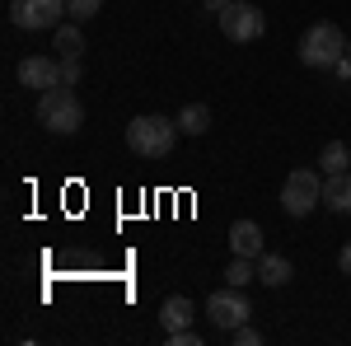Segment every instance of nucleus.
Here are the masks:
<instances>
[{"label": "nucleus", "instance_id": "f257e3e1", "mask_svg": "<svg viewBox=\"0 0 351 346\" xmlns=\"http://www.w3.org/2000/svg\"><path fill=\"white\" fill-rule=\"evenodd\" d=\"M178 117H160V112H145L127 122V150L141 160H169V150L178 145Z\"/></svg>", "mask_w": 351, "mask_h": 346}, {"label": "nucleus", "instance_id": "f03ea898", "mask_svg": "<svg viewBox=\"0 0 351 346\" xmlns=\"http://www.w3.org/2000/svg\"><path fill=\"white\" fill-rule=\"evenodd\" d=\"M33 117H38V127H47L52 136H75L84 127V103L75 99V89L56 84V89H43L38 94Z\"/></svg>", "mask_w": 351, "mask_h": 346}, {"label": "nucleus", "instance_id": "7ed1b4c3", "mask_svg": "<svg viewBox=\"0 0 351 346\" xmlns=\"http://www.w3.org/2000/svg\"><path fill=\"white\" fill-rule=\"evenodd\" d=\"M300 61L309 66V71H332L342 56H347V33L332 24V19H319V24L304 28V38H300Z\"/></svg>", "mask_w": 351, "mask_h": 346}, {"label": "nucleus", "instance_id": "20e7f679", "mask_svg": "<svg viewBox=\"0 0 351 346\" xmlns=\"http://www.w3.org/2000/svg\"><path fill=\"white\" fill-rule=\"evenodd\" d=\"M314 206H324V169H295L281 183V211L304 220Z\"/></svg>", "mask_w": 351, "mask_h": 346}, {"label": "nucleus", "instance_id": "39448f33", "mask_svg": "<svg viewBox=\"0 0 351 346\" xmlns=\"http://www.w3.org/2000/svg\"><path fill=\"white\" fill-rule=\"evenodd\" d=\"M216 19H220V33H225L230 42H258V38L267 33V14H263L253 0H234V5H225Z\"/></svg>", "mask_w": 351, "mask_h": 346}, {"label": "nucleus", "instance_id": "423d86ee", "mask_svg": "<svg viewBox=\"0 0 351 346\" xmlns=\"http://www.w3.org/2000/svg\"><path fill=\"white\" fill-rule=\"evenodd\" d=\"M206 319L216 323V332H234V328H243V323L253 319V304H248V295L239 291V286H225V291H211V299H206Z\"/></svg>", "mask_w": 351, "mask_h": 346}, {"label": "nucleus", "instance_id": "0eeeda50", "mask_svg": "<svg viewBox=\"0 0 351 346\" xmlns=\"http://www.w3.org/2000/svg\"><path fill=\"white\" fill-rule=\"evenodd\" d=\"M66 14V0H14L10 5V19L14 28H28V33H43V28H56Z\"/></svg>", "mask_w": 351, "mask_h": 346}, {"label": "nucleus", "instance_id": "6e6552de", "mask_svg": "<svg viewBox=\"0 0 351 346\" xmlns=\"http://www.w3.org/2000/svg\"><path fill=\"white\" fill-rule=\"evenodd\" d=\"M19 84L24 89H38V94L43 89H56L61 84V61L56 56H24L19 61Z\"/></svg>", "mask_w": 351, "mask_h": 346}, {"label": "nucleus", "instance_id": "1a4fd4ad", "mask_svg": "<svg viewBox=\"0 0 351 346\" xmlns=\"http://www.w3.org/2000/svg\"><path fill=\"white\" fill-rule=\"evenodd\" d=\"M230 248H234L239 258H263L267 248H263V230H258V220H234V225H230Z\"/></svg>", "mask_w": 351, "mask_h": 346}, {"label": "nucleus", "instance_id": "9d476101", "mask_svg": "<svg viewBox=\"0 0 351 346\" xmlns=\"http://www.w3.org/2000/svg\"><path fill=\"white\" fill-rule=\"evenodd\" d=\"M324 206L332 215H351V173H324Z\"/></svg>", "mask_w": 351, "mask_h": 346}, {"label": "nucleus", "instance_id": "9b49d317", "mask_svg": "<svg viewBox=\"0 0 351 346\" xmlns=\"http://www.w3.org/2000/svg\"><path fill=\"white\" fill-rule=\"evenodd\" d=\"M291 276H295L291 258H281V253H263V258H258V281H263V286L276 291V286H286Z\"/></svg>", "mask_w": 351, "mask_h": 346}, {"label": "nucleus", "instance_id": "f8f14e48", "mask_svg": "<svg viewBox=\"0 0 351 346\" xmlns=\"http://www.w3.org/2000/svg\"><path fill=\"white\" fill-rule=\"evenodd\" d=\"M192 314H197V309H192L188 295H169V299L160 304V323H164V332H173V328H188Z\"/></svg>", "mask_w": 351, "mask_h": 346}, {"label": "nucleus", "instance_id": "ddd939ff", "mask_svg": "<svg viewBox=\"0 0 351 346\" xmlns=\"http://www.w3.org/2000/svg\"><path fill=\"white\" fill-rule=\"evenodd\" d=\"M178 132H183V136H206V132H211V108H206V103L178 108Z\"/></svg>", "mask_w": 351, "mask_h": 346}, {"label": "nucleus", "instance_id": "4468645a", "mask_svg": "<svg viewBox=\"0 0 351 346\" xmlns=\"http://www.w3.org/2000/svg\"><path fill=\"white\" fill-rule=\"evenodd\" d=\"M253 281H258V258H239V253H234V262L225 267V286H253Z\"/></svg>", "mask_w": 351, "mask_h": 346}, {"label": "nucleus", "instance_id": "2eb2a0df", "mask_svg": "<svg viewBox=\"0 0 351 346\" xmlns=\"http://www.w3.org/2000/svg\"><path fill=\"white\" fill-rule=\"evenodd\" d=\"M52 52H61V56H80V52H84V33H80L75 24H56Z\"/></svg>", "mask_w": 351, "mask_h": 346}, {"label": "nucleus", "instance_id": "dca6fc26", "mask_svg": "<svg viewBox=\"0 0 351 346\" xmlns=\"http://www.w3.org/2000/svg\"><path fill=\"white\" fill-rule=\"evenodd\" d=\"M347 164H351L347 140H328L324 155H319V169H324V173H347Z\"/></svg>", "mask_w": 351, "mask_h": 346}, {"label": "nucleus", "instance_id": "f3484780", "mask_svg": "<svg viewBox=\"0 0 351 346\" xmlns=\"http://www.w3.org/2000/svg\"><path fill=\"white\" fill-rule=\"evenodd\" d=\"M104 10V0H66V14L75 19V24H84V19H94Z\"/></svg>", "mask_w": 351, "mask_h": 346}, {"label": "nucleus", "instance_id": "a211bd4d", "mask_svg": "<svg viewBox=\"0 0 351 346\" xmlns=\"http://www.w3.org/2000/svg\"><path fill=\"white\" fill-rule=\"evenodd\" d=\"M61 84H66V89L80 84V56H61Z\"/></svg>", "mask_w": 351, "mask_h": 346}, {"label": "nucleus", "instance_id": "6ab92c4d", "mask_svg": "<svg viewBox=\"0 0 351 346\" xmlns=\"http://www.w3.org/2000/svg\"><path fill=\"white\" fill-rule=\"evenodd\" d=\"M230 342H234V346H258V342H263V332H258L253 323H243V328H234V332H230Z\"/></svg>", "mask_w": 351, "mask_h": 346}, {"label": "nucleus", "instance_id": "aec40b11", "mask_svg": "<svg viewBox=\"0 0 351 346\" xmlns=\"http://www.w3.org/2000/svg\"><path fill=\"white\" fill-rule=\"evenodd\" d=\"M169 346H202V332H192V328H173V332H169Z\"/></svg>", "mask_w": 351, "mask_h": 346}, {"label": "nucleus", "instance_id": "412c9836", "mask_svg": "<svg viewBox=\"0 0 351 346\" xmlns=\"http://www.w3.org/2000/svg\"><path fill=\"white\" fill-rule=\"evenodd\" d=\"M332 75H337V80H351V56H342V61L332 66Z\"/></svg>", "mask_w": 351, "mask_h": 346}, {"label": "nucleus", "instance_id": "4be33fe9", "mask_svg": "<svg viewBox=\"0 0 351 346\" xmlns=\"http://www.w3.org/2000/svg\"><path fill=\"white\" fill-rule=\"evenodd\" d=\"M337 267H342V276H351V243L342 248V253H337Z\"/></svg>", "mask_w": 351, "mask_h": 346}, {"label": "nucleus", "instance_id": "5701e85b", "mask_svg": "<svg viewBox=\"0 0 351 346\" xmlns=\"http://www.w3.org/2000/svg\"><path fill=\"white\" fill-rule=\"evenodd\" d=\"M202 5H206V14H220V10H225V5H234V0H202Z\"/></svg>", "mask_w": 351, "mask_h": 346}, {"label": "nucleus", "instance_id": "b1692460", "mask_svg": "<svg viewBox=\"0 0 351 346\" xmlns=\"http://www.w3.org/2000/svg\"><path fill=\"white\" fill-rule=\"evenodd\" d=\"M347 56H351V38H347Z\"/></svg>", "mask_w": 351, "mask_h": 346}]
</instances>
